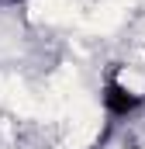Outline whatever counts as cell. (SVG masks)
Wrapping results in <instances>:
<instances>
[{"label": "cell", "mask_w": 145, "mask_h": 149, "mask_svg": "<svg viewBox=\"0 0 145 149\" xmlns=\"http://www.w3.org/2000/svg\"><path fill=\"white\" fill-rule=\"evenodd\" d=\"M100 101H104V111L107 118H128V114H135L142 108V94H135L128 83H121V80H104V90H100Z\"/></svg>", "instance_id": "cell-1"}, {"label": "cell", "mask_w": 145, "mask_h": 149, "mask_svg": "<svg viewBox=\"0 0 145 149\" xmlns=\"http://www.w3.org/2000/svg\"><path fill=\"white\" fill-rule=\"evenodd\" d=\"M0 3H24V0H0Z\"/></svg>", "instance_id": "cell-2"}, {"label": "cell", "mask_w": 145, "mask_h": 149, "mask_svg": "<svg viewBox=\"0 0 145 149\" xmlns=\"http://www.w3.org/2000/svg\"><path fill=\"white\" fill-rule=\"evenodd\" d=\"M142 104H145V94H142Z\"/></svg>", "instance_id": "cell-3"}]
</instances>
